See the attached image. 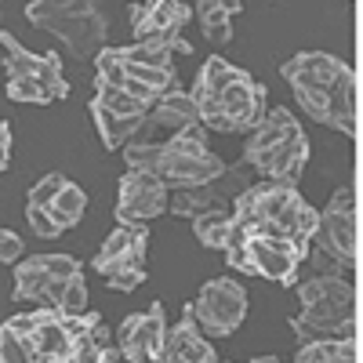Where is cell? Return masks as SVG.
Here are the masks:
<instances>
[{
	"label": "cell",
	"mask_w": 363,
	"mask_h": 363,
	"mask_svg": "<svg viewBox=\"0 0 363 363\" xmlns=\"http://www.w3.org/2000/svg\"><path fill=\"white\" fill-rule=\"evenodd\" d=\"M233 229L244 236H269V240H287V244L309 251V240L316 229V211L313 203L301 200V193L284 182H255L244 189L233 207Z\"/></svg>",
	"instance_id": "1"
},
{
	"label": "cell",
	"mask_w": 363,
	"mask_h": 363,
	"mask_svg": "<svg viewBox=\"0 0 363 363\" xmlns=\"http://www.w3.org/2000/svg\"><path fill=\"white\" fill-rule=\"evenodd\" d=\"M26 18L58 37L73 58H99L109 40V15L95 0H29Z\"/></svg>",
	"instance_id": "2"
},
{
	"label": "cell",
	"mask_w": 363,
	"mask_h": 363,
	"mask_svg": "<svg viewBox=\"0 0 363 363\" xmlns=\"http://www.w3.org/2000/svg\"><path fill=\"white\" fill-rule=\"evenodd\" d=\"M225 262L240 272H251V277H265L272 284L291 287L298 280V269L306 262V251L287 244V240H269V236H244L236 233L225 244Z\"/></svg>",
	"instance_id": "3"
},
{
	"label": "cell",
	"mask_w": 363,
	"mask_h": 363,
	"mask_svg": "<svg viewBox=\"0 0 363 363\" xmlns=\"http://www.w3.org/2000/svg\"><path fill=\"white\" fill-rule=\"evenodd\" d=\"M309 247L327 255L330 262H338L349 277L356 269V247H359V211H356V189L342 186L335 189L330 203L316 211V229Z\"/></svg>",
	"instance_id": "4"
},
{
	"label": "cell",
	"mask_w": 363,
	"mask_h": 363,
	"mask_svg": "<svg viewBox=\"0 0 363 363\" xmlns=\"http://www.w3.org/2000/svg\"><path fill=\"white\" fill-rule=\"evenodd\" d=\"M145 244H149V225L113 229L95 255V272L113 291L142 287L145 284Z\"/></svg>",
	"instance_id": "5"
},
{
	"label": "cell",
	"mask_w": 363,
	"mask_h": 363,
	"mask_svg": "<svg viewBox=\"0 0 363 363\" xmlns=\"http://www.w3.org/2000/svg\"><path fill=\"white\" fill-rule=\"evenodd\" d=\"M73 277H84V269L73 255H33L15 269V301H37L40 309H55L58 294L66 291Z\"/></svg>",
	"instance_id": "6"
},
{
	"label": "cell",
	"mask_w": 363,
	"mask_h": 363,
	"mask_svg": "<svg viewBox=\"0 0 363 363\" xmlns=\"http://www.w3.org/2000/svg\"><path fill=\"white\" fill-rule=\"evenodd\" d=\"M200 128L211 131H251L258 120L265 116V84L251 80V73L244 80H236L233 87H225L215 102L196 106Z\"/></svg>",
	"instance_id": "7"
},
{
	"label": "cell",
	"mask_w": 363,
	"mask_h": 363,
	"mask_svg": "<svg viewBox=\"0 0 363 363\" xmlns=\"http://www.w3.org/2000/svg\"><path fill=\"white\" fill-rule=\"evenodd\" d=\"M189 306H193V320L200 327V335L225 338L247 316V291L229 277H215L200 287L196 301H189Z\"/></svg>",
	"instance_id": "8"
},
{
	"label": "cell",
	"mask_w": 363,
	"mask_h": 363,
	"mask_svg": "<svg viewBox=\"0 0 363 363\" xmlns=\"http://www.w3.org/2000/svg\"><path fill=\"white\" fill-rule=\"evenodd\" d=\"M200 116H196V106L186 91H167V95L145 109V116L138 120V131L131 135L128 145H164L171 142L174 135H182L186 128H196Z\"/></svg>",
	"instance_id": "9"
},
{
	"label": "cell",
	"mask_w": 363,
	"mask_h": 363,
	"mask_svg": "<svg viewBox=\"0 0 363 363\" xmlns=\"http://www.w3.org/2000/svg\"><path fill=\"white\" fill-rule=\"evenodd\" d=\"M291 330L301 345L330 342V338H356V298L352 301H313L291 316Z\"/></svg>",
	"instance_id": "10"
},
{
	"label": "cell",
	"mask_w": 363,
	"mask_h": 363,
	"mask_svg": "<svg viewBox=\"0 0 363 363\" xmlns=\"http://www.w3.org/2000/svg\"><path fill=\"white\" fill-rule=\"evenodd\" d=\"M120 196H116V218L120 225H145L149 218H157L167 211V186L157 174L128 171L120 178Z\"/></svg>",
	"instance_id": "11"
},
{
	"label": "cell",
	"mask_w": 363,
	"mask_h": 363,
	"mask_svg": "<svg viewBox=\"0 0 363 363\" xmlns=\"http://www.w3.org/2000/svg\"><path fill=\"white\" fill-rule=\"evenodd\" d=\"M164 338H167V316L160 301H153L145 313H135L116 327V349L124 352L128 363H153L164 349Z\"/></svg>",
	"instance_id": "12"
},
{
	"label": "cell",
	"mask_w": 363,
	"mask_h": 363,
	"mask_svg": "<svg viewBox=\"0 0 363 363\" xmlns=\"http://www.w3.org/2000/svg\"><path fill=\"white\" fill-rule=\"evenodd\" d=\"M0 48H4V73H8V80L33 77V80H40L51 91L55 102L69 95V80L62 77V62H58V55H37V51L22 48L11 33H0Z\"/></svg>",
	"instance_id": "13"
},
{
	"label": "cell",
	"mask_w": 363,
	"mask_h": 363,
	"mask_svg": "<svg viewBox=\"0 0 363 363\" xmlns=\"http://www.w3.org/2000/svg\"><path fill=\"white\" fill-rule=\"evenodd\" d=\"M193 22V8L182 0H149V4L131 8V29L138 40H160L164 48L186 33V26Z\"/></svg>",
	"instance_id": "14"
},
{
	"label": "cell",
	"mask_w": 363,
	"mask_h": 363,
	"mask_svg": "<svg viewBox=\"0 0 363 363\" xmlns=\"http://www.w3.org/2000/svg\"><path fill=\"white\" fill-rule=\"evenodd\" d=\"M309 164V138L306 131L287 138L284 145H272L265 153H258L247 167H255L262 174V182H284V186H298L301 171Z\"/></svg>",
	"instance_id": "15"
},
{
	"label": "cell",
	"mask_w": 363,
	"mask_h": 363,
	"mask_svg": "<svg viewBox=\"0 0 363 363\" xmlns=\"http://www.w3.org/2000/svg\"><path fill=\"white\" fill-rule=\"evenodd\" d=\"M211 359H218V356L211 349V342L200 335V327L193 320V306H186L182 320L167 327V338H164L157 363H211Z\"/></svg>",
	"instance_id": "16"
},
{
	"label": "cell",
	"mask_w": 363,
	"mask_h": 363,
	"mask_svg": "<svg viewBox=\"0 0 363 363\" xmlns=\"http://www.w3.org/2000/svg\"><path fill=\"white\" fill-rule=\"evenodd\" d=\"M342 73H345L342 58L323 55V51H301L284 62V80L294 91H327Z\"/></svg>",
	"instance_id": "17"
},
{
	"label": "cell",
	"mask_w": 363,
	"mask_h": 363,
	"mask_svg": "<svg viewBox=\"0 0 363 363\" xmlns=\"http://www.w3.org/2000/svg\"><path fill=\"white\" fill-rule=\"evenodd\" d=\"M294 135H301V124L294 120V113H291V109H269L258 124L251 128V135H247L244 164H251L258 153H265V149H272V145H284V142L294 138Z\"/></svg>",
	"instance_id": "18"
},
{
	"label": "cell",
	"mask_w": 363,
	"mask_h": 363,
	"mask_svg": "<svg viewBox=\"0 0 363 363\" xmlns=\"http://www.w3.org/2000/svg\"><path fill=\"white\" fill-rule=\"evenodd\" d=\"M244 77H247V69L225 62L222 55H211L203 62V69H200V77H196V84H193V91H189V99H193V106L215 102L225 87H233L236 80H244Z\"/></svg>",
	"instance_id": "19"
},
{
	"label": "cell",
	"mask_w": 363,
	"mask_h": 363,
	"mask_svg": "<svg viewBox=\"0 0 363 363\" xmlns=\"http://www.w3.org/2000/svg\"><path fill=\"white\" fill-rule=\"evenodd\" d=\"M244 11L240 0H200L196 4V22H200V33L211 44H229L233 40V15Z\"/></svg>",
	"instance_id": "20"
},
{
	"label": "cell",
	"mask_w": 363,
	"mask_h": 363,
	"mask_svg": "<svg viewBox=\"0 0 363 363\" xmlns=\"http://www.w3.org/2000/svg\"><path fill=\"white\" fill-rule=\"evenodd\" d=\"M327 99H330V128L342 135H356V73L349 66L327 87Z\"/></svg>",
	"instance_id": "21"
},
{
	"label": "cell",
	"mask_w": 363,
	"mask_h": 363,
	"mask_svg": "<svg viewBox=\"0 0 363 363\" xmlns=\"http://www.w3.org/2000/svg\"><path fill=\"white\" fill-rule=\"evenodd\" d=\"M167 207L178 218H200V215H211V211H229V200L215 186H193V189H174Z\"/></svg>",
	"instance_id": "22"
},
{
	"label": "cell",
	"mask_w": 363,
	"mask_h": 363,
	"mask_svg": "<svg viewBox=\"0 0 363 363\" xmlns=\"http://www.w3.org/2000/svg\"><path fill=\"white\" fill-rule=\"evenodd\" d=\"M91 120H95V128H99V138L106 149H120V145H128L131 135L138 131V120L142 116H113L109 109H102L99 102H91Z\"/></svg>",
	"instance_id": "23"
},
{
	"label": "cell",
	"mask_w": 363,
	"mask_h": 363,
	"mask_svg": "<svg viewBox=\"0 0 363 363\" xmlns=\"http://www.w3.org/2000/svg\"><path fill=\"white\" fill-rule=\"evenodd\" d=\"M44 211L55 218V225L66 233V229H73V225L84 218V211H87V193L77 186V182H66V186L58 189V196H55Z\"/></svg>",
	"instance_id": "24"
},
{
	"label": "cell",
	"mask_w": 363,
	"mask_h": 363,
	"mask_svg": "<svg viewBox=\"0 0 363 363\" xmlns=\"http://www.w3.org/2000/svg\"><path fill=\"white\" fill-rule=\"evenodd\" d=\"M193 233L203 247L211 251H225L229 236H233V215L229 211H211V215H200L193 218Z\"/></svg>",
	"instance_id": "25"
},
{
	"label": "cell",
	"mask_w": 363,
	"mask_h": 363,
	"mask_svg": "<svg viewBox=\"0 0 363 363\" xmlns=\"http://www.w3.org/2000/svg\"><path fill=\"white\" fill-rule=\"evenodd\" d=\"M120 58H124L128 66H142V69H174L171 66V51L160 40L128 44V48H120Z\"/></svg>",
	"instance_id": "26"
},
{
	"label": "cell",
	"mask_w": 363,
	"mask_h": 363,
	"mask_svg": "<svg viewBox=\"0 0 363 363\" xmlns=\"http://www.w3.org/2000/svg\"><path fill=\"white\" fill-rule=\"evenodd\" d=\"M95 102L109 109L113 116H145V106L131 99L124 87H95Z\"/></svg>",
	"instance_id": "27"
},
{
	"label": "cell",
	"mask_w": 363,
	"mask_h": 363,
	"mask_svg": "<svg viewBox=\"0 0 363 363\" xmlns=\"http://www.w3.org/2000/svg\"><path fill=\"white\" fill-rule=\"evenodd\" d=\"M55 313L62 320H77V316L87 313V284H84V277H73L66 284V291L58 294V301H55Z\"/></svg>",
	"instance_id": "28"
},
{
	"label": "cell",
	"mask_w": 363,
	"mask_h": 363,
	"mask_svg": "<svg viewBox=\"0 0 363 363\" xmlns=\"http://www.w3.org/2000/svg\"><path fill=\"white\" fill-rule=\"evenodd\" d=\"M8 99H11V102H29V106H48V102H55L51 91H48L40 80H33V77H15V80H8Z\"/></svg>",
	"instance_id": "29"
},
{
	"label": "cell",
	"mask_w": 363,
	"mask_h": 363,
	"mask_svg": "<svg viewBox=\"0 0 363 363\" xmlns=\"http://www.w3.org/2000/svg\"><path fill=\"white\" fill-rule=\"evenodd\" d=\"M66 174H58V171H51V174H44L40 182H37V186L33 189H29V196H26V207H48L55 196H58V189H62L66 186Z\"/></svg>",
	"instance_id": "30"
},
{
	"label": "cell",
	"mask_w": 363,
	"mask_h": 363,
	"mask_svg": "<svg viewBox=\"0 0 363 363\" xmlns=\"http://www.w3.org/2000/svg\"><path fill=\"white\" fill-rule=\"evenodd\" d=\"M26 218H29V225H33V233H37V236H44V240H55L58 233H62L44 207H26Z\"/></svg>",
	"instance_id": "31"
},
{
	"label": "cell",
	"mask_w": 363,
	"mask_h": 363,
	"mask_svg": "<svg viewBox=\"0 0 363 363\" xmlns=\"http://www.w3.org/2000/svg\"><path fill=\"white\" fill-rule=\"evenodd\" d=\"M18 258H22V240H18V233L0 229V262L11 265V262H18Z\"/></svg>",
	"instance_id": "32"
},
{
	"label": "cell",
	"mask_w": 363,
	"mask_h": 363,
	"mask_svg": "<svg viewBox=\"0 0 363 363\" xmlns=\"http://www.w3.org/2000/svg\"><path fill=\"white\" fill-rule=\"evenodd\" d=\"M8 160H11V124L0 120V171L8 167Z\"/></svg>",
	"instance_id": "33"
},
{
	"label": "cell",
	"mask_w": 363,
	"mask_h": 363,
	"mask_svg": "<svg viewBox=\"0 0 363 363\" xmlns=\"http://www.w3.org/2000/svg\"><path fill=\"white\" fill-rule=\"evenodd\" d=\"M247 363H284L280 356H255V359H247Z\"/></svg>",
	"instance_id": "34"
},
{
	"label": "cell",
	"mask_w": 363,
	"mask_h": 363,
	"mask_svg": "<svg viewBox=\"0 0 363 363\" xmlns=\"http://www.w3.org/2000/svg\"><path fill=\"white\" fill-rule=\"evenodd\" d=\"M294 363H309V359H294Z\"/></svg>",
	"instance_id": "35"
},
{
	"label": "cell",
	"mask_w": 363,
	"mask_h": 363,
	"mask_svg": "<svg viewBox=\"0 0 363 363\" xmlns=\"http://www.w3.org/2000/svg\"><path fill=\"white\" fill-rule=\"evenodd\" d=\"M211 363H222V359H211Z\"/></svg>",
	"instance_id": "36"
}]
</instances>
